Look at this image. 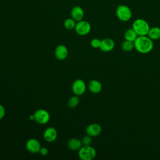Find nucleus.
Returning a JSON list of instances; mask_svg holds the SVG:
<instances>
[{"label": "nucleus", "instance_id": "6", "mask_svg": "<svg viewBox=\"0 0 160 160\" xmlns=\"http://www.w3.org/2000/svg\"><path fill=\"white\" fill-rule=\"evenodd\" d=\"M33 114L34 121L40 124H45L48 123L50 119L49 113L44 109H39L36 110Z\"/></svg>", "mask_w": 160, "mask_h": 160}, {"label": "nucleus", "instance_id": "21", "mask_svg": "<svg viewBox=\"0 0 160 160\" xmlns=\"http://www.w3.org/2000/svg\"><path fill=\"white\" fill-rule=\"evenodd\" d=\"M81 142H82V146H91L92 142L91 136H90L88 134L86 136H84L81 139Z\"/></svg>", "mask_w": 160, "mask_h": 160}, {"label": "nucleus", "instance_id": "1", "mask_svg": "<svg viewBox=\"0 0 160 160\" xmlns=\"http://www.w3.org/2000/svg\"><path fill=\"white\" fill-rule=\"evenodd\" d=\"M135 49L141 53L147 54L151 52L154 47L153 41L146 36H138L134 41Z\"/></svg>", "mask_w": 160, "mask_h": 160}, {"label": "nucleus", "instance_id": "24", "mask_svg": "<svg viewBox=\"0 0 160 160\" xmlns=\"http://www.w3.org/2000/svg\"><path fill=\"white\" fill-rule=\"evenodd\" d=\"M42 156H46L48 154V149L46 147L41 148L39 152Z\"/></svg>", "mask_w": 160, "mask_h": 160}, {"label": "nucleus", "instance_id": "17", "mask_svg": "<svg viewBox=\"0 0 160 160\" xmlns=\"http://www.w3.org/2000/svg\"><path fill=\"white\" fill-rule=\"evenodd\" d=\"M138 34L132 28H129L126 29L124 34V38L125 40H128L132 42H134L138 38Z\"/></svg>", "mask_w": 160, "mask_h": 160}, {"label": "nucleus", "instance_id": "16", "mask_svg": "<svg viewBox=\"0 0 160 160\" xmlns=\"http://www.w3.org/2000/svg\"><path fill=\"white\" fill-rule=\"evenodd\" d=\"M152 41L158 40L160 39V28L154 26L150 28L147 35Z\"/></svg>", "mask_w": 160, "mask_h": 160}, {"label": "nucleus", "instance_id": "3", "mask_svg": "<svg viewBox=\"0 0 160 160\" xmlns=\"http://www.w3.org/2000/svg\"><path fill=\"white\" fill-rule=\"evenodd\" d=\"M116 15L120 21L126 22L131 19L132 11L128 6L121 4L119 5L116 8Z\"/></svg>", "mask_w": 160, "mask_h": 160}, {"label": "nucleus", "instance_id": "23", "mask_svg": "<svg viewBox=\"0 0 160 160\" xmlns=\"http://www.w3.org/2000/svg\"><path fill=\"white\" fill-rule=\"evenodd\" d=\"M5 114H6V111H5L4 107L2 105L0 104V120L4 117Z\"/></svg>", "mask_w": 160, "mask_h": 160}, {"label": "nucleus", "instance_id": "2", "mask_svg": "<svg viewBox=\"0 0 160 160\" xmlns=\"http://www.w3.org/2000/svg\"><path fill=\"white\" fill-rule=\"evenodd\" d=\"M132 28L136 32L138 36H146L148 35L150 26L145 19L138 18L132 22Z\"/></svg>", "mask_w": 160, "mask_h": 160}, {"label": "nucleus", "instance_id": "7", "mask_svg": "<svg viewBox=\"0 0 160 160\" xmlns=\"http://www.w3.org/2000/svg\"><path fill=\"white\" fill-rule=\"evenodd\" d=\"M86 89L85 82L81 79H76L72 84V91L75 95H82Z\"/></svg>", "mask_w": 160, "mask_h": 160}, {"label": "nucleus", "instance_id": "10", "mask_svg": "<svg viewBox=\"0 0 160 160\" xmlns=\"http://www.w3.org/2000/svg\"><path fill=\"white\" fill-rule=\"evenodd\" d=\"M58 137V132L57 130L52 128L49 127L46 128L43 133V138L44 140L48 142H54Z\"/></svg>", "mask_w": 160, "mask_h": 160}, {"label": "nucleus", "instance_id": "20", "mask_svg": "<svg viewBox=\"0 0 160 160\" xmlns=\"http://www.w3.org/2000/svg\"><path fill=\"white\" fill-rule=\"evenodd\" d=\"M79 103V99L78 98V96L75 95L71 96L68 102V106L71 108H74L78 106Z\"/></svg>", "mask_w": 160, "mask_h": 160}, {"label": "nucleus", "instance_id": "15", "mask_svg": "<svg viewBox=\"0 0 160 160\" xmlns=\"http://www.w3.org/2000/svg\"><path fill=\"white\" fill-rule=\"evenodd\" d=\"M67 146L68 148L71 151H78L82 146V144L81 142V140L78 138H71L68 141Z\"/></svg>", "mask_w": 160, "mask_h": 160}, {"label": "nucleus", "instance_id": "11", "mask_svg": "<svg viewBox=\"0 0 160 160\" xmlns=\"http://www.w3.org/2000/svg\"><path fill=\"white\" fill-rule=\"evenodd\" d=\"M54 55L58 60H64L68 56V49L67 47L62 44L58 45L54 50Z\"/></svg>", "mask_w": 160, "mask_h": 160}, {"label": "nucleus", "instance_id": "5", "mask_svg": "<svg viewBox=\"0 0 160 160\" xmlns=\"http://www.w3.org/2000/svg\"><path fill=\"white\" fill-rule=\"evenodd\" d=\"M91 29V26L89 22L84 20H81L76 22L74 30L79 36H86L89 33Z\"/></svg>", "mask_w": 160, "mask_h": 160}, {"label": "nucleus", "instance_id": "25", "mask_svg": "<svg viewBox=\"0 0 160 160\" xmlns=\"http://www.w3.org/2000/svg\"><path fill=\"white\" fill-rule=\"evenodd\" d=\"M29 119H30V120H31V121H32V120H34V114H31V115H30V116H29Z\"/></svg>", "mask_w": 160, "mask_h": 160}, {"label": "nucleus", "instance_id": "19", "mask_svg": "<svg viewBox=\"0 0 160 160\" xmlns=\"http://www.w3.org/2000/svg\"><path fill=\"white\" fill-rule=\"evenodd\" d=\"M76 24V21L72 18H67L64 21V26L68 30H71L74 29Z\"/></svg>", "mask_w": 160, "mask_h": 160}, {"label": "nucleus", "instance_id": "9", "mask_svg": "<svg viewBox=\"0 0 160 160\" xmlns=\"http://www.w3.org/2000/svg\"><path fill=\"white\" fill-rule=\"evenodd\" d=\"M102 132L101 126L97 123H92L89 124L86 129V132L88 135L91 137H96L100 135Z\"/></svg>", "mask_w": 160, "mask_h": 160}, {"label": "nucleus", "instance_id": "18", "mask_svg": "<svg viewBox=\"0 0 160 160\" xmlns=\"http://www.w3.org/2000/svg\"><path fill=\"white\" fill-rule=\"evenodd\" d=\"M121 48L123 51H125V52L131 51L134 48V42L129 41L128 40H124L122 42Z\"/></svg>", "mask_w": 160, "mask_h": 160}, {"label": "nucleus", "instance_id": "8", "mask_svg": "<svg viewBox=\"0 0 160 160\" xmlns=\"http://www.w3.org/2000/svg\"><path fill=\"white\" fill-rule=\"evenodd\" d=\"M26 148L29 152L36 154L39 152L41 147L38 140L34 138H31L27 141L26 143Z\"/></svg>", "mask_w": 160, "mask_h": 160}, {"label": "nucleus", "instance_id": "13", "mask_svg": "<svg viewBox=\"0 0 160 160\" xmlns=\"http://www.w3.org/2000/svg\"><path fill=\"white\" fill-rule=\"evenodd\" d=\"M84 16V10L81 7L79 6H76L72 8L71 11V17L76 22L82 20Z\"/></svg>", "mask_w": 160, "mask_h": 160}, {"label": "nucleus", "instance_id": "12", "mask_svg": "<svg viewBox=\"0 0 160 160\" xmlns=\"http://www.w3.org/2000/svg\"><path fill=\"white\" fill-rule=\"evenodd\" d=\"M115 46L114 41L111 38H104L101 40L99 49L105 52L111 51Z\"/></svg>", "mask_w": 160, "mask_h": 160}, {"label": "nucleus", "instance_id": "4", "mask_svg": "<svg viewBox=\"0 0 160 160\" xmlns=\"http://www.w3.org/2000/svg\"><path fill=\"white\" fill-rule=\"evenodd\" d=\"M78 156L82 160H92L96 157V151L91 146H82L78 150Z\"/></svg>", "mask_w": 160, "mask_h": 160}, {"label": "nucleus", "instance_id": "14", "mask_svg": "<svg viewBox=\"0 0 160 160\" xmlns=\"http://www.w3.org/2000/svg\"><path fill=\"white\" fill-rule=\"evenodd\" d=\"M102 88L101 83L96 79H92L88 83V89L92 93L98 94L101 91Z\"/></svg>", "mask_w": 160, "mask_h": 160}, {"label": "nucleus", "instance_id": "22", "mask_svg": "<svg viewBox=\"0 0 160 160\" xmlns=\"http://www.w3.org/2000/svg\"><path fill=\"white\" fill-rule=\"evenodd\" d=\"M101 40H100L98 38H93L91 39V42H90V44L91 46L93 48H99L100 45H101Z\"/></svg>", "mask_w": 160, "mask_h": 160}]
</instances>
